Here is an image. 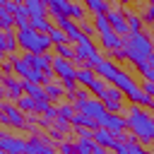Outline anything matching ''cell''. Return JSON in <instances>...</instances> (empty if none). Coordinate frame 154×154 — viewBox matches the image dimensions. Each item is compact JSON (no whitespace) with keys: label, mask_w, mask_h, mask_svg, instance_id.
<instances>
[{"label":"cell","mask_w":154,"mask_h":154,"mask_svg":"<svg viewBox=\"0 0 154 154\" xmlns=\"http://www.w3.org/2000/svg\"><path fill=\"white\" fill-rule=\"evenodd\" d=\"M2 96H5V99H14V101H19V99L24 96V84H22V79L2 77Z\"/></svg>","instance_id":"9a60e30c"},{"label":"cell","mask_w":154,"mask_h":154,"mask_svg":"<svg viewBox=\"0 0 154 154\" xmlns=\"http://www.w3.org/2000/svg\"><path fill=\"white\" fill-rule=\"evenodd\" d=\"M77 70L79 67H75V63L72 60H65V58H53V72L63 79V82H72V79H77Z\"/></svg>","instance_id":"30bf717a"},{"label":"cell","mask_w":154,"mask_h":154,"mask_svg":"<svg viewBox=\"0 0 154 154\" xmlns=\"http://www.w3.org/2000/svg\"><path fill=\"white\" fill-rule=\"evenodd\" d=\"M94 137H77V154H94Z\"/></svg>","instance_id":"f1b7e54d"},{"label":"cell","mask_w":154,"mask_h":154,"mask_svg":"<svg viewBox=\"0 0 154 154\" xmlns=\"http://www.w3.org/2000/svg\"><path fill=\"white\" fill-rule=\"evenodd\" d=\"M142 22H147V24H154V2H149V5H147V10H144V17H142Z\"/></svg>","instance_id":"60d3db41"},{"label":"cell","mask_w":154,"mask_h":154,"mask_svg":"<svg viewBox=\"0 0 154 154\" xmlns=\"http://www.w3.org/2000/svg\"><path fill=\"white\" fill-rule=\"evenodd\" d=\"M17 108H19L22 113H36V99H31V96H22V99L17 101Z\"/></svg>","instance_id":"1f68e13d"},{"label":"cell","mask_w":154,"mask_h":154,"mask_svg":"<svg viewBox=\"0 0 154 154\" xmlns=\"http://www.w3.org/2000/svg\"><path fill=\"white\" fill-rule=\"evenodd\" d=\"M77 82H79L84 89H89L91 94H96L99 99H101V96H103V91L108 89V87H106V82H103L94 70H89V67H79V70H77Z\"/></svg>","instance_id":"5b68a950"},{"label":"cell","mask_w":154,"mask_h":154,"mask_svg":"<svg viewBox=\"0 0 154 154\" xmlns=\"http://www.w3.org/2000/svg\"><path fill=\"white\" fill-rule=\"evenodd\" d=\"M22 84H24V94L26 96H31V99H48L46 96V87L36 84V82H24V79H22Z\"/></svg>","instance_id":"d4e9b609"},{"label":"cell","mask_w":154,"mask_h":154,"mask_svg":"<svg viewBox=\"0 0 154 154\" xmlns=\"http://www.w3.org/2000/svg\"><path fill=\"white\" fill-rule=\"evenodd\" d=\"M152 58H154V55H152Z\"/></svg>","instance_id":"7dc6e473"},{"label":"cell","mask_w":154,"mask_h":154,"mask_svg":"<svg viewBox=\"0 0 154 154\" xmlns=\"http://www.w3.org/2000/svg\"><path fill=\"white\" fill-rule=\"evenodd\" d=\"M0 120H2V125H10V128H17V130H24V128H29V120H26V116L17 108V106H12L10 101H2V106H0Z\"/></svg>","instance_id":"8992f818"},{"label":"cell","mask_w":154,"mask_h":154,"mask_svg":"<svg viewBox=\"0 0 154 154\" xmlns=\"http://www.w3.org/2000/svg\"><path fill=\"white\" fill-rule=\"evenodd\" d=\"M123 48H125L128 60H130L135 67H137V65L149 63V60H152V55H154L152 36H149V34H144V31H140V34H128V36H125Z\"/></svg>","instance_id":"3957f363"},{"label":"cell","mask_w":154,"mask_h":154,"mask_svg":"<svg viewBox=\"0 0 154 154\" xmlns=\"http://www.w3.org/2000/svg\"><path fill=\"white\" fill-rule=\"evenodd\" d=\"M58 154H77V142H63V144H58Z\"/></svg>","instance_id":"f35d334b"},{"label":"cell","mask_w":154,"mask_h":154,"mask_svg":"<svg viewBox=\"0 0 154 154\" xmlns=\"http://www.w3.org/2000/svg\"><path fill=\"white\" fill-rule=\"evenodd\" d=\"M12 26H17L14 14H12L7 7H0V29H2V31H12Z\"/></svg>","instance_id":"4316f807"},{"label":"cell","mask_w":154,"mask_h":154,"mask_svg":"<svg viewBox=\"0 0 154 154\" xmlns=\"http://www.w3.org/2000/svg\"><path fill=\"white\" fill-rule=\"evenodd\" d=\"M24 5L29 10V17H46L48 14V2H43V0H26Z\"/></svg>","instance_id":"603a6c76"},{"label":"cell","mask_w":154,"mask_h":154,"mask_svg":"<svg viewBox=\"0 0 154 154\" xmlns=\"http://www.w3.org/2000/svg\"><path fill=\"white\" fill-rule=\"evenodd\" d=\"M29 26H31V29H36L38 34H46V36L55 29V24H53L48 17H31V24H29Z\"/></svg>","instance_id":"cb8c5ba5"},{"label":"cell","mask_w":154,"mask_h":154,"mask_svg":"<svg viewBox=\"0 0 154 154\" xmlns=\"http://www.w3.org/2000/svg\"><path fill=\"white\" fill-rule=\"evenodd\" d=\"M87 17V5H79V2H72L70 7V19H77V22H84Z\"/></svg>","instance_id":"d6a6232c"},{"label":"cell","mask_w":154,"mask_h":154,"mask_svg":"<svg viewBox=\"0 0 154 154\" xmlns=\"http://www.w3.org/2000/svg\"><path fill=\"white\" fill-rule=\"evenodd\" d=\"M55 55L58 58H65V60H77V51H75V46H70V43H63V46H55Z\"/></svg>","instance_id":"83f0119b"},{"label":"cell","mask_w":154,"mask_h":154,"mask_svg":"<svg viewBox=\"0 0 154 154\" xmlns=\"http://www.w3.org/2000/svg\"><path fill=\"white\" fill-rule=\"evenodd\" d=\"M113 58H116V60H128V55H125V48L116 51V53H113Z\"/></svg>","instance_id":"ee69618b"},{"label":"cell","mask_w":154,"mask_h":154,"mask_svg":"<svg viewBox=\"0 0 154 154\" xmlns=\"http://www.w3.org/2000/svg\"><path fill=\"white\" fill-rule=\"evenodd\" d=\"M70 7H72V2H67V0H51L48 2V14L58 22V19H70Z\"/></svg>","instance_id":"2e32d148"},{"label":"cell","mask_w":154,"mask_h":154,"mask_svg":"<svg viewBox=\"0 0 154 154\" xmlns=\"http://www.w3.org/2000/svg\"><path fill=\"white\" fill-rule=\"evenodd\" d=\"M89 94H91L89 89H84V87H79V89H77V91L72 94V103H75V101H87V99H91Z\"/></svg>","instance_id":"ab89813d"},{"label":"cell","mask_w":154,"mask_h":154,"mask_svg":"<svg viewBox=\"0 0 154 154\" xmlns=\"http://www.w3.org/2000/svg\"><path fill=\"white\" fill-rule=\"evenodd\" d=\"M70 125H72V123H70V120H63V118H55V120H53V130L60 132V135H65V132L70 130Z\"/></svg>","instance_id":"8d00e7d4"},{"label":"cell","mask_w":154,"mask_h":154,"mask_svg":"<svg viewBox=\"0 0 154 154\" xmlns=\"http://www.w3.org/2000/svg\"><path fill=\"white\" fill-rule=\"evenodd\" d=\"M144 79H147V82H154V58H152V67L147 70V75H144Z\"/></svg>","instance_id":"7bdbcfd3"},{"label":"cell","mask_w":154,"mask_h":154,"mask_svg":"<svg viewBox=\"0 0 154 154\" xmlns=\"http://www.w3.org/2000/svg\"><path fill=\"white\" fill-rule=\"evenodd\" d=\"M72 106H75V111H77V113L91 116L96 123H99V118L106 113V106H103V103H101V99H96V96H91V99H87V101H75Z\"/></svg>","instance_id":"52a82bcc"},{"label":"cell","mask_w":154,"mask_h":154,"mask_svg":"<svg viewBox=\"0 0 154 154\" xmlns=\"http://www.w3.org/2000/svg\"><path fill=\"white\" fill-rule=\"evenodd\" d=\"M48 36H51L53 46H63V43H67V41H70V38H67V34H65L63 29H58V26H55V29H53V31H51Z\"/></svg>","instance_id":"e575fe53"},{"label":"cell","mask_w":154,"mask_h":154,"mask_svg":"<svg viewBox=\"0 0 154 154\" xmlns=\"http://www.w3.org/2000/svg\"><path fill=\"white\" fill-rule=\"evenodd\" d=\"M125 17H128L130 34H140L142 31V17H137V14H125Z\"/></svg>","instance_id":"d590c367"},{"label":"cell","mask_w":154,"mask_h":154,"mask_svg":"<svg viewBox=\"0 0 154 154\" xmlns=\"http://www.w3.org/2000/svg\"><path fill=\"white\" fill-rule=\"evenodd\" d=\"M87 10H89L94 17H99V14H108L113 7H111L108 2H103V0H87Z\"/></svg>","instance_id":"484cf974"},{"label":"cell","mask_w":154,"mask_h":154,"mask_svg":"<svg viewBox=\"0 0 154 154\" xmlns=\"http://www.w3.org/2000/svg\"><path fill=\"white\" fill-rule=\"evenodd\" d=\"M0 154H7V152H0Z\"/></svg>","instance_id":"bcb514c9"},{"label":"cell","mask_w":154,"mask_h":154,"mask_svg":"<svg viewBox=\"0 0 154 154\" xmlns=\"http://www.w3.org/2000/svg\"><path fill=\"white\" fill-rule=\"evenodd\" d=\"M77 130H91V132H96L99 130V123L91 118V116H84V113H75V118L70 120Z\"/></svg>","instance_id":"44dd1931"},{"label":"cell","mask_w":154,"mask_h":154,"mask_svg":"<svg viewBox=\"0 0 154 154\" xmlns=\"http://www.w3.org/2000/svg\"><path fill=\"white\" fill-rule=\"evenodd\" d=\"M142 91H144L149 99H154V82H147V79H144V84H142Z\"/></svg>","instance_id":"b9f144b4"},{"label":"cell","mask_w":154,"mask_h":154,"mask_svg":"<svg viewBox=\"0 0 154 154\" xmlns=\"http://www.w3.org/2000/svg\"><path fill=\"white\" fill-rule=\"evenodd\" d=\"M63 94H65V87H63V84H58V82L46 84V96H48V101H58Z\"/></svg>","instance_id":"f546056e"},{"label":"cell","mask_w":154,"mask_h":154,"mask_svg":"<svg viewBox=\"0 0 154 154\" xmlns=\"http://www.w3.org/2000/svg\"><path fill=\"white\" fill-rule=\"evenodd\" d=\"M96 75H99L101 79L111 82V87L120 89V91H123V94H125L135 106H142V108H144V106H147V108L152 106V101H154V99H149V96L142 91V87H137V84H135V79H132L125 70H120L113 60H108V58H106V60L96 67Z\"/></svg>","instance_id":"6da1fadb"},{"label":"cell","mask_w":154,"mask_h":154,"mask_svg":"<svg viewBox=\"0 0 154 154\" xmlns=\"http://www.w3.org/2000/svg\"><path fill=\"white\" fill-rule=\"evenodd\" d=\"M75 113H77V111H75L72 103H60V106H58V118H63V120H72Z\"/></svg>","instance_id":"836d02e7"},{"label":"cell","mask_w":154,"mask_h":154,"mask_svg":"<svg viewBox=\"0 0 154 154\" xmlns=\"http://www.w3.org/2000/svg\"><path fill=\"white\" fill-rule=\"evenodd\" d=\"M149 111H152V113H154V101H152V106H149Z\"/></svg>","instance_id":"f6af8a7d"},{"label":"cell","mask_w":154,"mask_h":154,"mask_svg":"<svg viewBox=\"0 0 154 154\" xmlns=\"http://www.w3.org/2000/svg\"><path fill=\"white\" fill-rule=\"evenodd\" d=\"M118 154H149V152H147V149L135 140V135H130V137L123 142V147H120V152H118Z\"/></svg>","instance_id":"7402d4cb"},{"label":"cell","mask_w":154,"mask_h":154,"mask_svg":"<svg viewBox=\"0 0 154 154\" xmlns=\"http://www.w3.org/2000/svg\"><path fill=\"white\" fill-rule=\"evenodd\" d=\"M128 130L135 135V140L142 144V147H147V144H152L154 142V118L142 108V106H130L128 108Z\"/></svg>","instance_id":"7a4b0ae2"},{"label":"cell","mask_w":154,"mask_h":154,"mask_svg":"<svg viewBox=\"0 0 154 154\" xmlns=\"http://www.w3.org/2000/svg\"><path fill=\"white\" fill-rule=\"evenodd\" d=\"M24 58L29 60V65L31 67H36L38 72H48V70H53V58L55 55H31V53H24Z\"/></svg>","instance_id":"ac0fdd59"},{"label":"cell","mask_w":154,"mask_h":154,"mask_svg":"<svg viewBox=\"0 0 154 154\" xmlns=\"http://www.w3.org/2000/svg\"><path fill=\"white\" fill-rule=\"evenodd\" d=\"M123 43H125V38H120L116 31H108V34H103V36H101V46H103L111 55H113L116 51H120V48H123Z\"/></svg>","instance_id":"ffe728a7"},{"label":"cell","mask_w":154,"mask_h":154,"mask_svg":"<svg viewBox=\"0 0 154 154\" xmlns=\"http://www.w3.org/2000/svg\"><path fill=\"white\" fill-rule=\"evenodd\" d=\"M58 29H63L72 43H79V38L84 36V34L79 31V24H77L75 19H58Z\"/></svg>","instance_id":"d6986e66"},{"label":"cell","mask_w":154,"mask_h":154,"mask_svg":"<svg viewBox=\"0 0 154 154\" xmlns=\"http://www.w3.org/2000/svg\"><path fill=\"white\" fill-rule=\"evenodd\" d=\"M17 46H19V41H17V34L14 31H2L0 34V53L2 55L12 58L14 51H17Z\"/></svg>","instance_id":"e0dca14e"},{"label":"cell","mask_w":154,"mask_h":154,"mask_svg":"<svg viewBox=\"0 0 154 154\" xmlns=\"http://www.w3.org/2000/svg\"><path fill=\"white\" fill-rule=\"evenodd\" d=\"M123 91L120 89H116V87H108L106 91H103V96H101V103L106 106V111L108 113H120L123 111Z\"/></svg>","instance_id":"7c38bea8"},{"label":"cell","mask_w":154,"mask_h":154,"mask_svg":"<svg viewBox=\"0 0 154 154\" xmlns=\"http://www.w3.org/2000/svg\"><path fill=\"white\" fill-rule=\"evenodd\" d=\"M0 149L7 152V154H26V140H22L17 135L2 132L0 135Z\"/></svg>","instance_id":"4fadbf2b"},{"label":"cell","mask_w":154,"mask_h":154,"mask_svg":"<svg viewBox=\"0 0 154 154\" xmlns=\"http://www.w3.org/2000/svg\"><path fill=\"white\" fill-rule=\"evenodd\" d=\"M108 24H111V29L120 36V38H125L128 34H130V26H128V17L123 14V7H113L108 14Z\"/></svg>","instance_id":"9c48e42d"},{"label":"cell","mask_w":154,"mask_h":154,"mask_svg":"<svg viewBox=\"0 0 154 154\" xmlns=\"http://www.w3.org/2000/svg\"><path fill=\"white\" fill-rule=\"evenodd\" d=\"M17 41H19V48H24L26 53L31 55H46L48 48L53 46L51 36L46 34H38L36 29L31 26H24V29H17Z\"/></svg>","instance_id":"277c9868"},{"label":"cell","mask_w":154,"mask_h":154,"mask_svg":"<svg viewBox=\"0 0 154 154\" xmlns=\"http://www.w3.org/2000/svg\"><path fill=\"white\" fill-rule=\"evenodd\" d=\"M99 128L111 130V132H116V135H123L125 128H128V120H125L123 116H118V113H108V111H106V113L99 118Z\"/></svg>","instance_id":"8fae6325"},{"label":"cell","mask_w":154,"mask_h":154,"mask_svg":"<svg viewBox=\"0 0 154 154\" xmlns=\"http://www.w3.org/2000/svg\"><path fill=\"white\" fill-rule=\"evenodd\" d=\"M26 154H55V147L38 132H34L26 140Z\"/></svg>","instance_id":"5bb4252c"},{"label":"cell","mask_w":154,"mask_h":154,"mask_svg":"<svg viewBox=\"0 0 154 154\" xmlns=\"http://www.w3.org/2000/svg\"><path fill=\"white\" fill-rule=\"evenodd\" d=\"M79 31L91 38V36L96 34V26H94V22H87V19H84V22H79Z\"/></svg>","instance_id":"74e56055"},{"label":"cell","mask_w":154,"mask_h":154,"mask_svg":"<svg viewBox=\"0 0 154 154\" xmlns=\"http://www.w3.org/2000/svg\"><path fill=\"white\" fill-rule=\"evenodd\" d=\"M94 26H96V34H99V36H103V34L113 31V29H111V24H108V17H106V14L94 17Z\"/></svg>","instance_id":"4dcf8cb0"},{"label":"cell","mask_w":154,"mask_h":154,"mask_svg":"<svg viewBox=\"0 0 154 154\" xmlns=\"http://www.w3.org/2000/svg\"><path fill=\"white\" fill-rule=\"evenodd\" d=\"M94 142L99 144V147H103V149H108V152H120V147H123V140L116 135V132H111V130H103V128H99L96 132H94Z\"/></svg>","instance_id":"ba28073f"}]
</instances>
